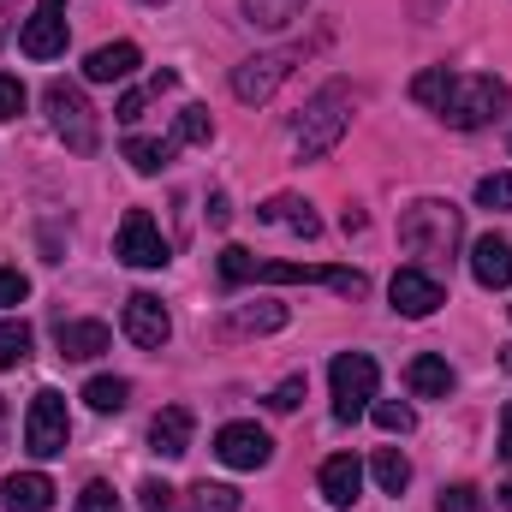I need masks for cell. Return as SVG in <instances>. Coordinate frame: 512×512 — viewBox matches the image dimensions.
<instances>
[{"label": "cell", "instance_id": "cell-43", "mask_svg": "<svg viewBox=\"0 0 512 512\" xmlns=\"http://www.w3.org/2000/svg\"><path fill=\"white\" fill-rule=\"evenodd\" d=\"M12 12H18V0H0V42L12 36Z\"/></svg>", "mask_w": 512, "mask_h": 512}, {"label": "cell", "instance_id": "cell-29", "mask_svg": "<svg viewBox=\"0 0 512 512\" xmlns=\"http://www.w3.org/2000/svg\"><path fill=\"white\" fill-rule=\"evenodd\" d=\"M370 417H376V429H387V435H411V429H417V411H411L405 399H376Z\"/></svg>", "mask_w": 512, "mask_h": 512}, {"label": "cell", "instance_id": "cell-12", "mask_svg": "<svg viewBox=\"0 0 512 512\" xmlns=\"http://www.w3.org/2000/svg\"><path fill=\"white\" fill-rule=\"evenodd\" d=\"M387 298H393V310H399V316H411V322H423V316H435V310L447 304L441 280H435V274H423V268H399V274H393V286H387Z\"/></svg>", "mask_w": 512, "mask_h": 512}, {"label": "cell", "instance_id": "cell-3", "mask_svg": "<svg viewBox=\"0 0 512 512\" xmlns=\"http://www.w3.org/2000/svg\"><path fill=\"white\" fill-rule=\"evenodd\" d=\"M507 102H512V90L501 84V78H483V72L465 78V72H459L453 90H447V102H441L435 114H441L453 131H477V126H489V120H501Z\"/></svg>", "mask_w": 512, "mask_h": 512}, {"label": "cell", "instance_id": "cell-9", "mask_svg": "<svg viewBox=\"0 0 512 512\" xmlns=\"http://www.w3.org/2000/svg\"><path fill=\"white\" fill-rule=\"evenodd\" d=\"M18 48H24L30 60L66 54V0H36V12L18 24Z\"/></svg>", "mask_w": 512, "mask_h": 512}, {"label": "cell", "instance_id": "cell-15", "mask_svg": "<svg viewBox=\"0 0 512 512\" xmlns=\"http://www.w3.org/2000/svg\"><path fill=\"white\" fill-rule=\"evenodd\" d=\"M191 411L185 405H167V411H155V423H149V453L155 459H185L191 453Z\"/></svg>", "mask_w": 512, "mask_h": 512}, {"label": "cell", "instance_id": "cell-22", "mask_svg": "<svg viewBox=\"0 0 512 512\" xmlns=\"http://www.w3.org/2000/svg\"><path fill=\"white\" fill-rule=\"evenodd\" d=\"M286 328V304H245L227 316V334H274Z\"/></svg>", "mask_w": 512, "mask_h": 512}, {"label": "cell", "instance_id": "cell-11", "mask_svg": "<svg viewBox=\"0 0 512 512\" xmlns=\"http://www.w3.org/2000/svg\"><path fill=\"white\" fill-rule=\"evenodd\" d=\"M215 459L233 465V471H262V465L274 459V441H268V429H256V423H227V429L215 435Z\"/></svg>", "mask_w": 512, "mask_h": 512}, {"label": "cell", "instance_id": "cell-20", "mask_svg": "<svg viewBox=\"0 0 512 512\" xmlns=\"http://www.w3.org/2000/svg\"><path fill=\"white\" fill-rule=\"evenodd\" d=\"M137 42H108V48H96L90 60H84V78L90 84H120V78H131L137 72Z\"/></svg>", "mask_w": 512, "mask_h": 512}, {"label": "cell", "instance_id": "cell-6", "mask_svg": "<svg viewBox=\"0 0 512 512\" xmlns=\"http://www.w3.org/2000/svg\"><path fill=\"white\" fill-rule=\"evenodd\" d=\"M66 441H72V417H66V393H54V387H42V393L30 399V417H24V447H30L36 459H54V453H66Z\"/></svg>", "mask_w": 512, "mask_h": 512}, {"label": "cell", "instance_id": "cell-45", "mask_svg": "<svg viewBox=\"0 0 512 512\" xmlns=\"http://www.w3.org/2000/svg\"><path fill=\"white\" fill-rule=\"evenodd\" d=\"M501 507H507V512H512V483H507V489H501Z\"/></svg>", "mask_w": 512, "mask_h": 512}, {"label": "cell", "instance_id": "cell-41", "mask_svg": "<svg viewBox=\"0 0 512 512\" xmlns=\"http://www.w3.org/2000/svg\"><path fill=\"white\" fill-rule=\"evenodd\" d=\"M227 221H233V203L215 191V197H209V227H227Z\"/></svg>", "mask_w": 512, "mask_h": 512}, {"label": "cell", "instance_id": "cell-5", "mask_svg": "<svg viewBox=\"0 0 512 512\" xmlns=\"http://www.w3.org/2000/svg\"><path fill=\"white\" fill-rule=\"evenodd\" d=\"M328 382H334V417H340V423H358V417L376 405V382H382V370H376L370 352H340L334 370H328Z\"/></svg>", "mask_w": 512, "mask_h": 512}, {"label": "cell", "instance_id": "cell-35", "mask_svg": "<svg viewBox=\"0 0 512 512\" xmlns=\"http://www.w3.org/2000/svg\"><path fill=\"white\" fill-rule=\"evenodd\" d=\"M477 203H483V209H512V173H489V179L477 185Z\"/></svg>", "mask_w": 512, "mask_h": 512}, {"label": "cell", "instance_id": "cell-21", "mask_svg": "<svg viewBox=\"0 0 512 512\" xmlns=\"http://www.w3.org/2000/svg\"><path fill=\"white\" fill-rule=\"evenodd\" d=\"M256 215H262V221H274V227H292L298 239H316V233H322L316 209H310V203H298V197H268Z\"/></svg>", "mask_w": 512, "mask_h": 512}, {"label": "cell", "instance_id": "cell-25", "mask_svg": "<svg viewBox=\"0 0 512 512\" xmlns=\"http://www.w3.org/2000/svg\"><path fill=\"white\" fill-rule=\"evenodd\" d=\"M84 399H90V411H102V417H108V411H126L131 382L126 376H90V382H84Z\"/></svg>", "mask_w": 512, "mask_h": 512}, {"label": "cell", "instance_id": "cell-46", "mask_svg": "<svg viewBox=\"0 0 512 512\" xmlns=\"http://www.w3.org/2000/svg\"><path fill=\"white\" fill-rule=\"evenodd\" d=\"M0 435H6V399H0Z\"/></svg>", "mask_w": 512, "mask_h": 512}, {"label": "cell", "instance_id": "cell-42", "mask_svg": "<svg viewBox=\"0 0 512 512\" xmlns=\"http://www.w3.org/2000/svg\"><path fill=\"white\" fill-rule=\"evenodd\" d=\"M501 453L512 459V399H507V411H501Z\"/></svg>", "mask_w": 512, "mask_h": 512}, {"label": "cell", "instance_id": "cell-33", "mask_svg": "<svg viewBox=\"0 0 512 512\" xmlns=\"http://www.w3.org/2000/svg\"><path fill=\"white\" fill-rule=\"evenodd\" d=\"M221 280H227V286H245V280H256V256L245 251V245H227V251H221Z\"/></svg>", "mask_w": 512, "mask_h": 512}, {"label": "cell", "instance_id": "cell-17", "mask_svg": "<svg viewBox=\"0 0 512 512\" xmlns=\"http://www.w3.org/2000/svg\"><path fill=\"white\" fill-rule=\"evenodd\" d=\"M358 489H364V465H358V453H334V459L322 465V501H328V507H352Z\"/></svg>", "mask_w": 512, "mask_h": 512}, {"label": "cell", "instance_id": "cell-16", "mask_svg": "<svg viewBox=\"0 0 512 512\" xmlns=\"http://www.w3.org/2000/svg\"><path fill=\"white\" fill-rule=\"evenodd\" d=\"M471 274H477L483 292H507L512 286V245L507 239H495V233L477 239V245H471Z\"/></svg>", "mask_w": 512, "mask_h": 512}, {"label": "cell", "instance_id": "cell-4", "mask_svg": "<svg viewBox=\"0 0 512 512\" xmlns=\"http://www.w3.org/2000/svg\"><path fill=\"white\" fill-rule=\"evenodd\" d=\"M42 108H48V126H54V137H60L72 155H96L102 126H96V108L84 102V90H78V84L54 78V84L42 90Z\"/></svg>", "mask_w": 512, "mask_h": 512}, {"label": "cell", "instance_id": "cell-14", "mask_svg": "<svg viewBox=\"0 0 512 512\" xmlns=\"http://www.w3.org/2000/svg\"><path fill=\"white\" fill-rule=\"evenodd\" d=\"M54 346H60L66 364H90V358H102L114 346V334H108V322H60L54 328Z\"/></svg>", "mask_w": 512, "mask_h": 512}, {"label": "cell", "instance_id": "cell-47", "mask_svg": "<svg viewBox=\"0 0 512 512\" xmlns=\"http://www.w3.org/2000/svg\"><path fill=\"white\" fill-rule=\"evenodd\" d=\"M149 6H161V0H149Z\"/></svg>", "mask_w": 512, "mask_h": 512}, {"label": "cell", "instance_id": "cell-26", "mask_svg": "<svg viewBox=\"0 0 512 512\" xmlns=\"http://www.w3.org/2000/svg\"><path fill=\"white\" fill-rule=\"evenodd\" d=\"M370 471H376V483H382V495H405V483H411V459H405L399 447H382Z\"/></svg>", "mask_w": 512, "mask_h": 512}, {"label": "cell", "instance_id": "cell-23", "mask_svg": "<svg viewBox=\"0 0 512 512\" xmlns=\"http://www.w3.org/2000/svg\"><path fill=\"white\" fill-rule=\"evenodd\" d=\"M173 137H126V161L137 167V173H161L167 161H173Z\"/></svg>", "mask_w": 512, "mask_h": 512}, {"label": "cell", "instance_id": "cell-32", "mask_svg": "<svg viewBox=\"0 0 512 512\" xmlns=\"http://www.w3.org/2000/svg\"><path fill=\"white\" fill-rule=\"evenodd\" d=\"M137 507H143V512H179V489H173V483H161V477H143Z\"/></svg>", "mask_w": 512, "mask_h": 512}, {"label": "cell", "instance_id": "cell-19", "mask_svg": "<svg viewBox=\"0 0 512 512\" xmlns=\"http://www.w3.org/2000/svg\"><path fill=\"white\" fill-rule=\"evenodd\" d=\"M405 387H411L417 399H447V393H453V364L435 358V352H417V358L405 364Z\"/></svg>", "mask_w": 512, "mask_h": 512}, {"label": "cell", "instance_id": "cell-31", "mask_svg": "<svg viewBox=\"0 0 512 512\" xmlns=\"http://www.w3.org/2000/svg\"><path fill=\"white\" fill-rule=\"evenodd\" d=\"M209 137H215L209 108H197V102H191V108L179 114V126H173V143H209Z\"/></svg>", "mask_w": 512, "mask_h": 512}, {"label": "cell", "instance_id": "cell-18", "mask_svg": "<svg viewBox=\"0 0 512 512\" xmlns=\"http://www.w3.org/2000/svg\"><path fill=\"white\" fill-rule=\"evenodd\" d=\"M0 501H6V512H48L54 507V483L42 471H12L6 489H0Z\"/></svg>", "mask_w": 512, "mask_h": 512}, {"label": "cell", "instance_id": "cell-7", "mask_svg": "<svg viewBox=\"0 0 512 512\" xmlns=\"http://www.w3.org/2000/svg\"><path fill=\"white\" fill-rule=\"evenodd\" d=\"M256 280H268V286H334L340 298L370 292V280L358 268H316V262H256Z\"/></svg>", "mask_w": 512, "mask_h": 512}, {"label": "cell", "instance_id": "cell-8", "mask_svg": "<svg viewBox=\"0 0 512 512\" xmlns=\"http://www.w3.org/2000/svg\"><path fill=\"white\" fill-rule=\"evenodd\" d=\"M298 60H304V48H274V54H256V60H245V66H233V96L251 102V108H262V102L292 78Z\"/></svg>", "mask_w": 512, "mask_h": 512}, {"label": "cell", "instance_id": "cell-40", "mask_svg": "<svg viewBox=\"0 0 512 512\" xmlns=\"http://www.w3.org/2000/svg\"><path fill=\"white\" fill-rule=\"evenodd\" d=\"M114 114H120V126H137V120H143V90L120 96V108H114Z\"/></svg>", "mask_w": 512, "mask_h": 512}, {"label": "cell", "instance_id": "cell-34", "mask_svg": "<svg viewBox=\"0 0 512 512\" xmlns=\"http://www.w3.org/2000/svg\"><path fill=\"white\" fill-rule=\"evenodd\" d=\"M435 512H489V501H483V489H471V483H453V489H441Z\"/></svg>", "mask_w": 512, "mask_h": 512}, {"label": "cell", "instance_id": "cell-30", "mask_svg": "<svg viewBox=\"0 0 512 512\" xmlns=\"http://www.w3.org/2000/svg\"><path fill=\"white\" fill-rule=\"evenodd\" d=\"M191 512H239V489H227V483H197L191 489Z\"/></svg>", "mask_w": 512, "mask_h": 512}, {"label": "cell", "instance_id": "cell-38", "mask_svg": "<svg viewBox=\"0 0 512 512\" xmlns=\"http://www.w3.org/2000/svg\"><path fill=\"white\" fill-rule=\"evenodd\" d=\"M78 512H120V501H114V489H108V483H84Z\"/></svg>", "mask_w": 512, "mask_h": 512}, {"label": "cell", "instance_id": "cell-10", "mask_svg": "<svg viewBox=\"0 0 512 512\" xmlns=\"http://www.w3.org/2000/svg\"><path fill=\"white\" fill-rule=\"evenodd\" d=\"M114 256H120L126 268H161V262H167V239H161V227L149 221V209H126L120 239H114Z\"/></svg>", "mask_w": 512, "mask_h": 512}, {"label": "cell", "instance_id": "cell-36", "mask_svg": "<svg viewBox=\"0 0 512 512\" xmlns=\"http://www.w3.org/2000/svg\"><path fill=\"white\" fill-rule=\"evenodd\" d=\"M30 298V280L18 274V268H0V310H12V304H24Z\"/></svg>", "mask_w": 512, "mask_h": 512}, {"label": "cell", "instance_id": "cell-24", "mask_svg": "<svg viewBox=\"0 0 512 512\" xmlns=\"http://www.w3.org/2000/svg\"><path fill=\"white\" fill-rule=\"evenodd\" d=\"M304 12V0H245V24L251 30H286Z\"/></svg>", "mask_w": 512, "mask_h": 512}, {"label": "cell", "instance_id": "cell-2", "mask_svg": "<svg viewBox=\"0 0 512 512\" xmlns=\"http://www.w3.org/2000/svg\"><path fill=\"white\" fill-rule=\"evenodd\" d=\"M399 245L411 256H429V262H447V256L465 245V215L441 197H423L399 215Z\"/></svg>", "mask_w": 512, "mask_h": 512}, {"label": "cell", "instance_id": "cell-44", "mask_svg": "<svg viewBox=\"0 0 512 512\" xmlns=\"http://www.w3.org/2000/svg\"><path fill=\"white\" fill-rule=\"evenodd\" d=\"M501 370H512V346H501Z\"/></svg>", "mask_w": 512, "mask_h": 512}, {"label": "cell", "instance_id": "cell-39", "mask_svg": "<svg viewBox=\"0 0 512 512\" xmlns=\"http://www.w3.org/2000/svg\"><path fill=\"white\" fill-rule=\"evenodd\" d=\"M298 399H304V376H286V382L268 393V405H274V411H298Z\"/></svg>", "mask_w": 512, "mask_h": 512}, {"label": "cell", "instance_id": "cell-1", "mask_svg": "<svg viewBox=\"0 0 512 512\" xmlns=\"http://www.w3.org/2000/svg\"><path fill=\"white\" fill-rule=\"evenodd\" d=\"M346 126H352V90H346V84H322V90L304 102L298 126H292V149H298V161H322V155H334L340 137H346Z\"/></svg>", "mask_w": 512, "mask_h": 512}, {"label": "cell", "instance_id": "cell-37", "mask_svg": "<svg viewBox=\"0 0 512 512\" xmlns=\"http://www.w3.org/2000/svg\"><path fill=\"white\" fill-rule=\"evenodd\" d=\"M24 114V84L12 72H0V120H18Z\"/></svg>", "mask_w": 512, "mask_h": 512}, {"label": "cell", "instance_id": "cell-13", "mask_svg": "<svg viewBox=\"0 0 512 512\" xmlns=\"http://www.w3.org/2000/svg\"><path fill=\"white\" fill-rule=\"evenodd\" d=\"M167 334H173L167 304H161L155 292H131V298H126V340H131V346L161 352V346H167Z\"/></svg>", "mask_w": 512, "mask_h": 512}, {"label": "cell", "instance_id": "cell-27", "mask_svg": "<svg viewBox=\"0 0 512 512\" xmlns=\"http://www.w3.org/2000/svg\"><path fill=\"white\" fill-rule=\"evenodd\" d=\"M453 78H459V72H447V66H429V72H417V78H411V102H423V108H441V102H447V90H453Z\"/></svg>", "mask_w": 512, "mask_h": 512}, {"label": "cell", "instance_id": "cell-28", "mask_svg": "<svg viewBox=\"0 0 512 512\" xmlns=\"http://www.w3.org/2000/svg\"><path fill=\"white\" fill-rule=\"evenodd\" d=\"M30 340H36V334H30V322H18V316H12V322H0V370H18V364L30 358Z\"/></svg>", "mask_w": 512, "mask_h": 512}]
</instances>
